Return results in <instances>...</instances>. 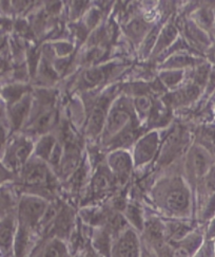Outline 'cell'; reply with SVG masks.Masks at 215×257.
Here are the masks:
<instances>
[{"instance_id":"6da1fadb","label":"cell","mask_w":215,"mask_h":257,"mask_svg":"<svg viewBox=\"0 0 215 257\" xmlns=\"http://www.w3.org/2000/svg\"><path fill=\"white\" fill-rule=\"evenodd\" d=\"M48 203L40 196H24L18 205V224L28 230L39 226Z\"/></svg>"},{"instance_id":"7a4b0ae2","label":"cell","mask_w":215,"mask_h":257,"mask_svg":"<svg viewBox=\"0 0 215 257\" xmlns=\"http://www.w3.org/2000/svg\"><path fill=\"white\" fill-rule=\"evenodd\" d=\"M111 257H142V246L138 234L126 229L113 242Z\"/></svg>"},{"instance_id":"3957f363","label":"cell","mask_w":215,"mask_h":257,"mask_svg":"<svg viewBox=\"0 0 215 257\" xmlns=\"http://www.w3.org/2000/svg\"><path fill=\"white\" fill-rule=\"evenodd\" d=\"M16 217L8 213L0 219V255H13L15 236L17 232Z\"/></svg>"},{"instance_id":"277c9868","label":"cell","mask_w":215,"mask_h":257,"mask_svg":"<svg viewBox=\"0 0 215 257\" xmlns=\"http://www.w3.org/2000/svg\"><path fill=\"white\" fill-rule=\"evenodd\" d=\"M144 236L146 241L149 242L152 251L158 252L166 244L164 238L167 232H166L164 225L158 219H150L144 223Z\"/></svg>"},{"instance_id":"5b68a950","label":"cell","mask_w":215,"mask_h":257,"mask_svg":"<svg viewBox=\"0 0 215 257\" xmlns=\"http://www.w3.org/2000/svg\"><path fill=\"white\" fill-rule=\"evenodd\" d=\"M189 194L184 189H173L164 198L166 209L174 214L184 212L189 207Z\"/></svg>"},{"instance_id":"8992f818","label":"cell","mask_w":215,"mask_h":257,"mask_svg":"<svg viewBox=\"0 0 215 257\" xmlns=\"http://www.w3.org/2000/svg\"><path fill=\"white\" fill-rule=\"evenodd\" d=\"M109 163L113 173L120 180L124 181L126 179L132 169V160L128 154L116 152L110 156Z\"/></svg>"},{"instance_id":"52a82bcc","label":"cell","mask_w":215,"mask_h":257,"mask_svg":"<svg viewBox=\"0 0 215 257\" xmlns=\"http://www.w3.org/2000/svg\"><path fill=\"white\" fill-rule=\"evenodd\" d=\"M158 150V137L155 134L146 136L136 146L135 159L138 164L149 161Z\"/></svg>"},{"instance_id":"ba28073f","label":"cell","mask_w":215,"mask_h":257,"mask_svg":"<svg viewBox=\"0 0 215 257\" xmlns=\"http://www.w3.org/2000/svg\"><path fill=\"white\" fill-rule=\"evenodd\" d=\"M106 229H98L92 237V249L102 257H111L113 238Z\"/></svg>"},{"instance_id":"9c48e42d","label":"cell","mask_w":215,"mask_h":257,"mask_svg":"<svg viewBox=\"0 0 215 257\" xmlns=\"http://www.w3.org/2000/svg\"><path fill=\"white\" fill-rule=\"evenodd\" d=\"M72 224H73L72 213L68 209H66V207L60 209L56 216L55 220L52 223L53 232L56 235L55 238H60L64 240V237L70 233Z\"/></svg>"},{"instance_id":"30bf717a","label":"cell","mask_w":215,"mask_h":257,"mask_svg":"<svg viewBox=\"0 0 215 257\" xmlns=\"http://www.w3.org/2000/svg\"><path fill=\"white\" fill-rule=\"evenodd\" d=\"M24 182L30 186L42 187L48 184V172L44 165L35 164L30 167L24 173Z\"/></svg>"},{"instance_id":"8fae6325","label":"cell","mask_w":215,"mask_h":257,"mask_svg":"<svg viewBox=\"0 0 215 257\" xmlns=\"http://www.w3.org/2000/svg\"><path fill=\"white\" fill-rule=\"evenodd\" d=\"M32 151V144L28 141H20L16 143L10 151V155L8 156V163L18 167L22 165L26 160L28 159V155L31 154Z\"/></svg>"},{"instance_id":"7c38bea8","label":"cell","mask_w":215,"mask_h":257,"mask_svg":"<svg viewBox=\"0 0 215 257\" xmlns=\"http://www.w3.org/2000/svg\"><path fill=\"white\" fill-rule=\"evenodd\" d=\"M40 257H70V251L62 239L52 238L39 252Z\"/></svg>"},{"instance_id":"4fadbf2b","label":"cell","mask_w":215,"mask_h":257,"mask_svg":"<svg viewBox=\"0 0 215 257\" xmlns=\"http://www.w3.org/2000/svg\"><path fill=\"white\" fill-rule=\"evenodd\" d=\"M130 120V114L124 109H114L109 117H108L106 123V132L109 135H115L120 132L122 128L128 124Z\"/></svg>"},{"instance_id":"5bb4252c","label":"cell","mask_w":215,"mask_h":257,"mask_svg":"<svg viewBox=\"0 0 215 257\" xmlns=\"http://www.w3.org/2000/svg\"><path fill=\"white\" fill-rule=\"evenodd\" d=\"M30 98L26 96L12 105L11 110H10V116H11V121L14 127L17 128L22 124L28 109H30Z\"/></svg>"},{"instance_id":"9a60e30c","label":"cell","mask_w":215,"mask_h":257,"mask_svg":"<svg viewBox=\"0 0 215 257\" xmlns=\"http://www.w3.org/2000/svg\"><path fill=\"white\" fill-rule=\"evenodd\" d=\"M106 121L104 109L102 106H96L90 116L89 121V132L91 135L96 136L102 132V128Z\"/></svg>"},{"instance_id":"2e32d148","label":"cell","mask_w":215,"mask_h":257,"mask_svg":"<svg viewBox=\"0 0 215 257\" xmlns=\"http://www.w3.org/2000/svg\"><path fill=\"white\" fill-rule=\"evenodd\" d=\"M55 145H56V142L52 136L44 137L37 145V148H36L37 155L39 157H42V159L48 160V158H50Z\"/></svg>"},{"instance_id":"e0dca14e","label":"cell","mask_w":215,"mask_h":257,"mask_svg":"<svg viewBox=\"0 0 215 257\" xmlns=\"http://www.w3.org/2000/svg\"><path fill=\"white\" fill-rule=\"evenodd\" d=\"M124 217L126 220H129L134 225V228H136L138 230H142L144 222L142 218V212L138 206L135 205L126 206Z\"/></svg>"},{"instance_id":"ac0fdd59","label":"cell","mask_w":215,"mask_h":257,"mask_svg":"<svg viewBox=\"0 0 215 257\" xmlns=\"http://www.w3.org/2000/svg\"><path fill=\"white\" fill-rule=\"evenodd\" d=\"M24 91H26L24 87L19 86V85H12V86L6 87L4 89L2 94L8 102L14 104L17 101L20 100V98H22V94L24 93Z\"/></svg>"},{"instance_id":"d6986e66","label":"cell","mask_w":215,"mask_h":257,"mask_svg":"<svg viewBox=\"0 0 215 257\" xmlns=\"http://www.w3.org/2000/svg\"><path fill=\"white\" fill-rule=\"evenodd\" d=\"M193 167L198 176L204 175L208 169V158L204 152L196 151L193 155Z\"/></svg>"},{"instance_id":"ffe728a7","label":"cell","mask_w":215,"mask_h":257,"mask_svg":"<svg viewBox=\"0 0 215 257\" xmlns=\"http://www.w3.org/2000/svg\"><path fill=\"white\" fill-rule=\"evenodd\" d=\"M104 73L102 72V70H100V69H92V70L86 71L84 75V82L90 86L100 84V82L104 81Z\"/></svg>"},{"instance_id":"44dd1931","label":"cell","mask_w":215,"mask_h":257,"mask_svg":"<svg viewBox=\"0 0 215 257\" xmlns=\"http://www.w3.org/2000/svg\"><path fill=\"white\" fill-rule=\"evenodd\" d=\"M77 165V158L74 155V152H68L66 156H64V161L62 162V170L64 175L72 174Z\"/></svg>"},{"instance_id":"7402d4cb","label":"cell","mask_w":215,"mask_h":257,"mask_svg":"<svg viewBox=\"0 0 215 257\" xmlns=\"http://www.w3.org/2000/svg\"><path fill=\"white\" fill-rule=\"evenodd\" d=\"M93 187H94V191H96V192H104V191H106L110 189L111 181L106 175L98 174V175H96L94 178Z\"/></svg>"},{"instance_id":"603a6c76","label":"cell","mask_w":215,"mask_h":257,"mask_svg":"<svg viewBox=\"0 0 215 257\" xmlns=\"http://www.w3.org/2000/svg\"><path fill=\"white\" fill-rule=\"evenodd\" d=\"M182 77V71H168V72H164L160 75V80L166 86H174L176 85Z\"/></svg>"},{"instance_id":"cb8c5ba5","label":"cell","mask_w":215,"mask_h":257,"mask_svg":"<svg viewBox=\"0 0 215 257\" xmlns=\"http://www.w3.org/2000/svg\"><path fill=\"white\" fill-rule=\"evenodd\" d=\"M135 107L142 114H148L152 108V101L149 96L140 95L135 100Z\"/></svg>"},{"instance_id":"d4e9b609","label":"cell","mask_w":215,"mask_h":257,"mask_svg":"<svg viewBox=\"0 0 215 257\" xmlns=\"http://www.w3.org/2000/svg\"><path fill=\"white\" fill-rule=\"evenodd\" d=\"M146 31V25L142 21H134L131 23L128 27V32L132 37H138L144 35V33Z\"/></svg>"},{"instance_id":"484cf974","label":"cell","mask_w":215,"mask_h":257,"mask_svg":"<svg viewBox=\"0 0 215 257\" xmlns=\"http://www.w3.org/2000/svg\"><path fill=\"white\" fill-rule=\"evenodd\" d=\"M136 138V133L134 131H126V133H122L120 135V137L117 138L115 141L116 146H120V147H126L130 144L133 143Z\"/></svg>"},{"instance_id":"4316f807","label":"cell","mask_w":215,"mask_h":257,"mask_svg":"<svg viewBox=\"0 0 215 257\" xmlns=\"http://www.w3.org/2000/svg\"><path fill=\"white\" fill-rule=\"evenodd\" d=\"M54 114L52 112L44 113L42 116H39L38 121L36 122V128L38 132H46L50 125L52 124Z\"/></svg>"},{"instance_id":"83f0119b","label":"cell","mask_w":215,"mask_h":257,"mask_svg":"<svg viewBox=\"0 0 215 257\" xmlns=\"http://www.w3.org/2000/svg\"><path fill=\"white\" fill-rule=\"evenodd\" d=\"M10 205H11V197L6 192L0 190V219L8 214L6 212Z\"/></svg>"},{"instance_id":"f1b7e54d","label":"cell","mask_w":215,"mask_h":257,"mask_svg":"<svg viewBox=\"0 0 215 257\" xmlns=\"http://www.w3.org/2000/svg\"><path fill=\"white\" fill-rule=\"evenodd\" d=\"M200 94V88L198 85H191L184 89V91L182 92L184 101H191L194 100L195 97H198Z\"/></svg>"},{"instance_id":"f546056e","label":"cell","mask_w":215,"mask_h":257,"mask_svg":"<svg viewBox=\"0 0 215 257\" xmlns=\"http://www.w3.org/2000/svg\"><path fill=\"white\" fill-rule=\"evenodd\" d=\"M62 152L60 145L56 143V145L53 148L50 158H48V161H50L54 165H58V164H60V159H62Z\"/></svg>"},{"instance_id":"4dcf8cb0","label":"cell","mask_w":215,"mask_h":257,"mask_svg":"<svg viewBox=\"0 0 215 257\" xmlns=\"http://www.w3.org/2000/svg\"><path fill=\"white\" fill-rule=\"evenodd\" d=\"M207 76H208V68L202 67L198 69L196 75H195V81H196L198 84H204V81L207 80Z\"/></svg>"},{"instance_id":"1f68e13d","label":"cell","mask_w":215,"mask_h":257,"mask_svg":"<svg viewBox=\"0 0 215 257\" xmlns=\"http://www.w3.org/2000/svg\"><path fill=\"white\" fill-rule=\"evenodd\" d=\"M12 178V174L6 166L0 163V184L10 180Z\"/></svg>"},{"instance_id":"d6a6232c","label":"cell","mask_w":215,"mask_h":257,"mask_svg":"<svg viewBox=\"0 0 215 257\" xmlns=\"http://www.w3.org/2000/svg\"><path fill=\"white\" fill-rule=\"evenodd\" d=\"M6 134L4 128L0 125V148H2L6 142Z\"/></svg>"},{"instance_id":"836d02e7","label":"cell","mask_w":215,"mask_h":257,"mask_svg":"<svg viewBox=\"0 0 215 257\" xmlns=\"http://www.w3.org/2000/svg\"><path fill=\"white\" fill-rule=\"evenodd\" d=\"M152 252L148 250H142V257H156V253H152Z\"/></svg>"},{"instance_id":"e575fe53","label":"cell","mask_w":215,"mask_h":257,"mask_svg":"<svg viewBox=\"0 0 215 257\" xmlns=\"http://www.w3.org/2000/svg\"><path fill=\"white\" fill-rule=\"evenodd\" d=\"M213 55H214V59H215V51H214V54H213Z\"/></svg>"}]
</instances>
